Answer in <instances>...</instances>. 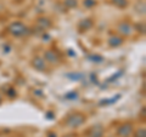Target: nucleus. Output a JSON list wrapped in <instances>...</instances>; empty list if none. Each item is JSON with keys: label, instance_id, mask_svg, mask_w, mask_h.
I'll use <instances>...</instances> for the list:
<instances>
[{"label": "nucleus", "instance_id": "nucleus-2", "mask_svg": "<svg viewBox=\"0 0 146 137\" xmlns=\"http://www.w3.org/2000/svg\"><path fill=\"white\" fill-rule=\"evenodd\" d=\"M34 66L39 67L40 69H43V68H44V65H42V61H40V58H36V60L34 61Z\"/></svg>", "mask_w": 146, "mask_h": 137}, {"label": "nucleus", "instance_id": "nucleus-1", "mask_svg": "<svg viewBox=\"0 0 146 137\" xmlns=\"http://www.w3.org/2000/svg\"><path fill=\"white\" fill-rule=\"evenodd\" d=\"M113 3L117 4V5H119V6H125L127 5L125 0H113Z\"/></svg>", "mask_w": 146, "mask_h": 137}]
</instances>
